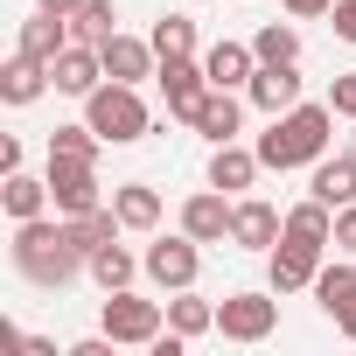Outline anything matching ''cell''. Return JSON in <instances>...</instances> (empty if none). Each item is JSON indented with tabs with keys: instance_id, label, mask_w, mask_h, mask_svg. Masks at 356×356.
I'll return each instance as SVG.
<instances>
[{
	"instance_id": "cell-22",
	"label": "cell",
	"mask_w": 356,
	"mask_h": 356,
	"mask_svg": "<svg viewBox=\"0 0 356 356\" xmlns=\"http://www.w3.org/2000/svg\"><path fill=\"white\" fill-rule=\"evenodd\" d=\"M112 210H119V224H126V231H154V224H161V196H154L147 182L112 189Z\"/></svg>"
},
{
	"instance_id": "cell-19",
	"label": "cell",
	"mask_w": 356,
	"mask_h": 356,
	"mask_svg": "<svg viewBox=\"0 0 356 356\" xmlns=\"http://www.w3.org/2000/svg\"><path fill=\"white\" fill-rule=\"evenodd\" d=\"M203 70H210V84H217V91H238V84H252L259 56H252L245 42H217V49L203 56Z\"/></svg>"
},
{
	"instance_id": "cell-10",
	"label": "cell",
	"mask_w": 356,
	"mask_h": 356,
	"mask_svg": "<svg viewBox=\"0 0 356 356\" xmlns=\"http://www.w3.org/2000/svg\"><path fill=\"white\" fill-rule=\"evenodd\" d=\"M98 56H105V77H112V84H140V77H154V70H161V49H154V42H140V35H105V42H98Z\"/></svg>"
},
{
	"instance_id": "cell-31",
	"label": "cell",
	"mask_w": 356,
	"mask_h": 356,
	"mask_svg": "<svg viewBox=\"0 0 356 356\" xmlns=\"http://www.w3.org/2000/svg\"><path fill=\"white\" fill-rule=\"evenodd\" d=\"M98 147H105V140H98V126H91V119H84V126H56V133H49V154H77V161H98Z\"/></svg>"
},
{
	"instance_id": "cell-16",
	"label": "cell",
	"mask_w": 356,
	"mask_h": 356,
	"mask_svg": "<svg viewBox=\"0 0 356 356\" xmlns=\"http://www.w3.org/2000/svg\"><path fill=\"white\" fill-rule=\"evenodd\" d=\"M259 168H266V161H259V147L224 140V147L210 154V189H224V196H231V189H252V182H259Z\"/></svg>"
},
{
	"instance_id": "cell-17",
	"label": "cell",
	"mask_w": 356,
	"mask_h": 356,
	"mask_svg": "<svg viewBox=\"0 0 356 356\" xmlns=\"http://www.w3.org/2000/svg\"><path fill=\"white\" fill-rule=\"evenodd\" d=\"M328 210H342V203H356V154H321L314 161V182H307Z\"/></svg>"
},
{
	"instance_id": "cell-26",
	"label": "cell",
	"mask_w": 356,
	"mask_h": 356,
	"mask_svg": "<svg viewBox=\"0 0 356 356\" xmlns=\"http://www.w3.org/2000/svg\"><path fill=\"white\" fill-rule=\"evenodd\" d=\"M314 300H321L328 314L356 307V266H342V259H335V266H321V273H314Z\"/></svg>"
},
{
	"instance_id": "cell-34",
	"label": "cell",
	"mask_w": 356,
	"mask_h": 356,
	"mask_svg": "<svg viewBox=\"0 0 356 356\" xmlns=\"http://www.w3.org/2000/svg\"><path fill=\"white\" fill-rule=\"evenodd\" d=\"M328 15H335V35H342V42H356V0H335Z\"/></svg>"
},
{
	"instance_id": "cell-1",
	"label": "cell",
	"mask_w": 356,
	"mask_h": 356,
	"mask_svg": "<svg viewBox=\"0 0 356 356\" xmlns=\"http://www.w3.org/2000/svg\"><path fill=\"white\" fill-rule=\"evenodd\" d=\"M15 273L29 286H70L77 273H91L84 245L70 238V224H49V217H29L15 224Z\"/></svg>"
},
{
	"instance_id": "cell-30",
	"label": "cell",
	"mask_w": 356,
	"mask_h": 356,
	"mask_svg": "<svg viewBox=\"0 0 356 356\" xmlns=\"http://www.w3.org/2000/svg\"><path fill=\"white\" fill-rule=\"evenodd\" d=\"M252 56H259V63H300V35H293L286 22H266V29L252 35Z\"/></svg>"
},
{
	"instance_id": "cell-38",
	"label": "cell",
	"mask_w": 356,
	"mask_h": 356,
	"mask_svg": "<svg viewBox=\"0 0 356 356\" xmlns=\"http://www.w3.org/2000/svg\"><path fill=\"white\" fill-rule=\"evenodd\" d=\"M335 328H342V335L356 342V307H342V314H335Z\"/></svg>"
},
{
	"instance_id": "cell-18",
	"label": "cell",
	"mask_w": 356,
	"mask_h": 356,
	"mask_svg": "<svg viewBox=\"0 0 356 356\" xmlns=\"http://www.w3.org/2000/svg\"><path fill=\"white\" fill-rule=\"evenodd\" d=\"M56 77H49V63H35V56H8V70H0V98H8V105H35L42 91H49Z\"/></svg>"
},
{
	"instance_id": "cell-9",
	"label": "cell",
	"mask_w": 356,
	"mask_h": 356,
	"mask_svg": "<svg viewBox=\"0 0 356 356\" xmlns=\"http://www.w3.org/2000/svg\"><path fill=\"white\" fill-rule=\"evenodd\" d=\"M321 252H328V245H307V238L280 231V245L266 252V266H273V293H300V286H314V273H321Z\"/></svg>"
},
{
	"instance_id": "cell-20",
	"label": "cell",
	"mask_w": 356,
	"mask_h": 356,
	"mask_svg": "<svg viewBox=\"0 0 356 356\" xmlns=\"http://www.w3.org/2000/svg\"><path fill=\"white\" fill-rule=\"evenodd\" d=\"M0 203H8V217H15V224L42 217V210L56 203V196H49V175L35 182V175H22V168H15V175H8V189H0Z\"/></svg>"
},
{
	"instance_id": "cell-32",
	"label": "cell",
	"mask_w": 356,
	"mask_h": 356,
	"mask_svg": "<svg viewBox=\"0 0 356 356\" xmlns=\"http://www.w3.org/2000/svg\"><path fill=\"white\" fill-rule=\"evenodd\" d=\"M328 105H335V112H342V119H356V70H349V77H335V84H328Z\"/></svg>"
},
{
	"instance_id": "cell-27",
	"label": "cell",
	"mask_w": 356,
	"mask_h": 356,
	"mask_svg": "<svg viewBox=\"0 0 356 356\" xmlns=\"http://www.w3.org/2000/svg\"><path fill=\"white\" fill-rule=\"evenodd\" d=\"M168 328H175V335H210V328H217V307H210V300H196V293L182 286V293L168 300Z\"/></svg>"
},
{
	"instance_id": "cell-29",
	"label": "cell",
	"mask_w": 356,
	"mask_h": 356,
	"mask_svg": "<svg viewBox=\"0 0 356 356\" xmlns=\"http://www.w3.org/2000/svg\"><path fill=\"white\" fill-rule=\"evenodd\" d=\"M112 22H119V15H112V0H84V8L70 15V42H91V49H98L105 35H119Z\"/></svg>"
},
{
	"instance_id": "cell-11",
	"label": "cell",
	"mask_w": 356,
	"mask_h": 356,
	"mask_svg": "<svg viewBox=\"0 0 356 356\" xmlns=\"http://www.w3.org/2000/svg\"><path fill=\"white\" fill-rule=\"evenodd\" d=\"M245 91H252V105H259L266 119H280V112L300 105V70H293V63H259Z\"/></svg>"
},
{
	"instance_id": "cell-2",
	"label": "cell",
	"mask_w": 356,
	"mask_h": 356,
	"mask_svg": "<svg viewBox=\"0 0 356 356\" xmlns=\"http://www.w3.org/2000/svg\"><path fill=\"white\" fill-rule=\"evenodd\" d=\"M328 126H335V105H293V112H280L266 133H259V161L266 168H314L321 154H328Z\"/></svg>"
},
{
	"instance_id": "cell-24",
	"label": "cell",
	"mask_w": 356,
	"mask_h": 356,
	"mask_svg": "<svg viewBox=\"0 0 356 356\" xmlns=\"http://www.w3.org/2000/svg\"><path fill=\"white\" fill-rule=\"evenodd\" d=\"M286 231H293V238H307V245H335V210H328L321 196H307V203H293V210H286Z\"/></svg>"
},
{
	"instance_id": "cell-7",
	"label": "cell",
	"mask_w": 356,
	"mask_h": 356,
	"mask_svg": "<svg viewBox=\"0 0 356 356\" xmlns=\"http://www.w3.org/2000/svg\"><path fill=\"white\" fill-rule=\"evenodd\" d=\"M154 77H161V91H168V112H175V119H189V126H196L203 98L217 91V84H210V70H203L196 56H168V63H161Z\"/></svg>"
},
{
	"instance_id": "cell-12",
	"label": "cell",
	"mask_w": 356,
	"mask_h": 356,
	"mask_svg": "<svg viewBox=\"0 0 356 356\" xmlns=\"http://www.w3.org/2000/svg\"><path fill=\"white\" fill-rule=\"evenodd\" d=\"M231 217H238V203H224V189H203V196L182 203V231L196 245H224L231 238Z\"/></svg>"
},
{
	"instance_id": "cell-4",
	"label": "cell",
	"mask_w": 356,
	"mask_h": 356,
	"mask_svg": "<svg viewBox=\"0 0 356 356\" xmlns=\"http://www.w3.org/2000/svg\"><path fill=\"white\" fill-rule=\"evenodd\" d=\"M161 328H168V307H161V300H140L133 286L105 293V335H112V342H154Z\"/></svg>"
},
{
	"instance_id": "cell-23",
	"label": "cell",
	"mask_w": 356,
	"mask_h": 356,
	"mask_svg": "<svg viewBox=\"0 0 356 356\" xmlns=\"http://www.w3.org/2000/svg\"><path fill=\"white\" fill-rule=\"evenodd\" d=\"M140 266H147V259H133V252H126L119 238L91 252V280H98L105 293H119V286H133V273H140Z\"/></svg>"
},
{
	"instance_id": "cell-3",
	"label": "cell",
	"mask_w": 356,
	"mask_h": 356,
	"mask_svg": "<svg viewBox=\"0 0 356 356\" xmlns=\"http://www.w3.org/2000/svg\"><path fill=\"white\" fill-rule=\"evenodd\" d=\"M84 119H91V126H98V140H112V147L147 140V126H154V119H147V105H140V91H133V84H112V77L84 98Z\"/></svg>"
},
{
	"instance_id": "cell-14",
	"label": "cell",
	"mask_w": 356,
	"mask_h": 356,
	"mask_svg": "<svg viewBox=\"0 0 356 356\" xmlns=\"http://www.w3.org/2000/svg\"><path fill=\"white\" fill-rule=\"evenodd\" d=\"M280 231H286V217L273 210V203H238V217H231V245H245V252H273L280 245Z\"/></svg>"
},
{
	"instance_id": "cell-25",
	"label": "cell",
	"mask_w": 356,
	"mask_h": 356,
	"mask_svg": "<svg viewBox=\"0 0 356 356\" xmlns=\"http://www.w3.org/2000/svg\"><path fill=\"white\" fill-rule=\"evenodd\" d=\"M63 224H70V238L84 245V259H91L98 245H112V238L126 231V224H119V210H105V203H98V210H84V217H63Z\"/></svg>"
},
{
	"instance_id": "cell-36",
	"label": "cell",
	"mask_w": 356,
	"mask_h": 356,
	"mask_svg": "<svg viewBox=\"0 0 356 356\" xmlns=\"http://www.w3.org/2000/svg\"><path fill=\"white\" fill-rule=\"evenodd\" d=\"M15 168H22V140L8 133V140H0V175H15Z\"/></svg>"
},
{
	"instance_id": "cell-33",
	"label": "cell",
	"mask_w": 356,
	"mask_h": 356,
	"mask_svg": "<svg viewBox=\"0 0 356 356\" xmlns=\"http://www.w3.org/2000/svg\"><path fill=\"white\" fill-rule=\"evenodd\" d=\"M335 252H356V203L335 210Z\"/></svg>"
},
{
	"instance_id": "cell-37",
	"label": "cell",
	"mask_w": 356,
	"mask_h": 356,
	"mask_svg": "<svg viewBox=\"0 0 356 356\" xmlns=\"http://www.w3.org/2000/svg\"><path fill=\"white\" fill-rule=\"evenodd\" d=\"M35 8H49V15H77L84 0H35Z\"/></svg>"
},
{
	"instance_id": "cell-13",
	"label": "cell",
	"mask_w": 356,
	"mask_h": 356,
	"mask_svg": "<svg viewBox=\"0 0 356 356\" xmlns=\"http://www.w3.org/2000/svg\"><path fill=\"white\" fill-rule=\"evenodd\" d=\"M49 77H56V91H70V98H91V91L105 84V56H98L91 42H70V49L49 63Z\"/></svg>"
},
{
	"instance_id": "cell-8",
	"label": "cell",
	"mask_w": 356,
	"mask_h": 356,
	"mask_svg": "<svg viewBox=\"0 0 356 356\" xmlns=\"http://www.w3.org/2000/svg\"><path fill=\"white\" fill-rule=\"evenodd\" d=\"M196 273H203V252H196L189 231H182V238H154V245H147V280H154V286L182 293V286H196Z\"/></svg>"
},
{
	"instance_id": "cell-21",
	"label": "cell",
	"mask_w": 356,
	"mask_h": 356,
	"mask_svg": "<svg viewBox=\"0 0 356 356\" xmlns=\"http://www.w3.org/2000/svg\"><path fill=\"white\" fill-rule=\"evenodd\" d=\"M238 126H245V105H238L231 91H210V98H203V112H196V133L224 147V140H238Z\"/></svg>"
},
{
	"instance_id": "cell-15",
	"label": "cell",
	"mask_w": 356,
	"mask_h": 356,
	"mask_svg": "<svg viewBox=\"0 0 356 356\" xmlns=\"http://www.w3.org/2000/svg\"><path fill=\"white\" fill-rule=\"evenodd\" d=\"M22 56H35V63H56L63 49H70V15H49V8H35V22H22V42H15Z\"/></svg>"
},
{
	"instance_id": "cell-35",
	"label": "cell",
	"mask_w": 356,
	"mask_h": 356,
	"mask_svg": "<svg viewBox=\"0 0 356 356\" xmlns=\"http://www.w3.org/2000/svg\"><path fill=\"white\" fill-rule=\"evenodd\" d=\"M280 8H286L293 22H314V15H328V8H335V0H280Z\"/></svg>"
},
{
	"instance_id": "cell-5",
	"label": "cell",
	"mask_w": 356,
	"mask_h": 356,
	"mask_svg": "<svg viewBox=\"0 0 356 356\" xmlns=\"http://www.w3.org/2000/svg\"><path fill=\"white\" fill-rule=\"evenodd\" d=\"M49 196H56V210H63V217L98 210V203H105V196H98V168H91V161H77V154H49Z\"/></svg>"
},
{
	"instance_id": "cell-6",
	"label": "cell",
	"mask_w": 356,
	"mask_h": 356,
	"mask_svg": "<svg viewBox=\"0 0 356 356\" xmlns=\"http://www.w3.org/2000/svg\"><path fill=\"white\" fill-rule=\"evenodd\" d=\"M273 328H280V300H266V293H231L217 307V335L224 342H266Z\"/></svg>"
},
{
	"instance_id": "cell-28",
	"label": "cell",
	"mask_w": 356,
	"mask_h": 356,
	"mask_svg": "<svg viewBox=\"0 0 356 356\" xmlns=\"http://www.w3.org/2000/svg\"><path fill=\"white\" fill-rule=\"evenodd\" d=\"M147 42L161 49V63H168V56H196V22H189V15H161Z\"/></svg>"
}]
</instances>
